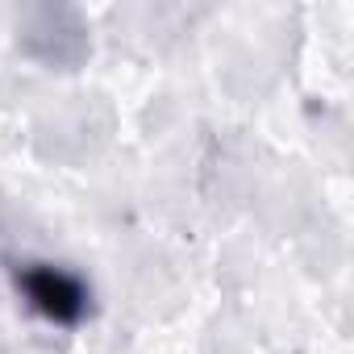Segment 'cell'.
Segmentation results:
<instances>
[{
    "instance_id": "obj_1",
    "label": "cell",
    "mask_w": 354,
    "mask_h": 354,
    "mask_svg": "<svg viewBox=\"0 0 354 354\" xmlns=\"http://www.w3.org/2000/svg\"><path fill=\"white\" fill-rule=\"evenodd\" d=\"M13 288L42 321L63 325V329H75L92 313L88 279L63 263H50V259H17L13 263Z\"/></svg>"
}]
</instances>
